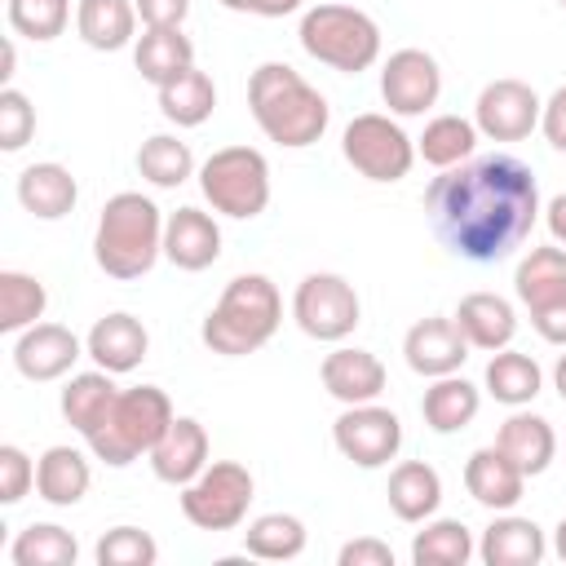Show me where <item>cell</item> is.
I'll list each match as a JSON object with an SVG mask.
<instances>
[{
    "label": "cell",
    "instance_id": "obj_1",
    "mask_svg": "<svg viewBox=\"0 0 566 566\" xmlns=\"http://www.w3.org/2000/svg\"><path fill=\"white\" fill-rule=\"evenodd\" d=\"M424 212L451 256L495 265L531 239L544 203L531 164L495 150L442 168L424 190Z\"/></svg>",
    "mask_w": 566,
    "mask_h": 566
},
{
    "label": "cell",
    "instance_id": "obj_2",
    "mask_svg": "<svg viewBox=\"0 0 566 566\" xmlns=\"http://www.w3.org/2000/svg\"><path fill=\"white\" fill-rule=\"evenodd\" d=\"M248 111L256 128L283 150L314 146L332 124L327 97L287 62H261L248 75Z\"/></svg>",
    "mask_w": 566,
    "mask_h": 566
},
{
    "label": "cell",
    "instance_id": "obj_3",
    "mask_svg": "<svg viewBox=\"0 0 566 566\" xmlns=\"http://www.w3.org/2000/svg\"><path fill=\"white\" fill-rule=\"evenodd\" d=\"M164 212L142 190H119L102 203L97 230H93V261L106 279L133 283L155 270L164 256Z\"/></svg>",
    "mask_w": 566,
    "mask_h": 566
},
{
    "label": "cell",
    "instance_id": "obj_4",
    "mask_svg": "<svg viewBox=\"0 0 566 566\" xmlns=\"http://www.w3.org/2000/svg\"><path fill=\"white\" fill-rule=\"evenodd\" d=\"M283 323V296L274 287V279L265 274H234L217 305L203 314V345L221 358H243V354H256Z\"/></svg>",
    "mask_w": 566,
    "mask_h": 566
},
{
    "label": "cell",
    "instance_id": "obj_5",
    "mask_svg": "<svg viewBox=\"0 0 566 566\" xmlns=\"http://www.w3.org/2000/svg\"><path fill=\"white\" fill-rule=\"evenodd\" d=\"M177 420L172 411V398L159 389V385H133V389H119L106 420L84 438L93 460L111 464V469H124L142 455H150V447L168 433V424Z\"/></svg>",
    "mask_w": 566,
    "mask_h": 566
},
{
    "label": "cell",
    "instance_id": "obj_6",
    "mask_svg": "<svg viewBox=\"0 0 566 566\" xmlns=\"http://www.w3.org/2000/svg\"><path fill=\"white\" fill-rule=\"evenodd\" d=\"M301 49L340 71V75H358V71H371L380 62V27L371 13L354 9V4H340V0H323L314 9L301 13Z\"/></svg>",
    "mask_w": 566,
    "mask_h": 566
},
{
    "label": "cell",
    "instance_id": "obj_7",
    "mask_svg": "<svg viewBox=\"0 0 566 566\" xmlns=\"http://www.w3.org/2000/svg\"><path fill=\"white\" fill-rule=\"evenodd\" d=\"M199 190L212 212L252 221L270 208V159L256 146H221L199 164Z\"/></svg>",
    "mask_w": 566,
    "mask_h": 566
},
{
    "label": "cell",
    "instance_id": "obj_8",
    "mask_svg": "<svg viewBox=\"0 0 566 566\" xmlns=\"http://www.w3.org/2000/svg\"><path fill=\"white\" fill-rule=\"evenodd\" d=\"M340 155L345 164L367 177V181H402L411 172V164L420 159L416 155V137H407V128L394 119V115H380V111H363L345 124L340 133Z\"/></svg>",
    "mask_w": 566,
    "mask_h": 566
},
{
    "label": "cell",
    "instance_id": "obj_9",
    "mask_svg": "<svg viewBox=\"0 0 566 566\" xmlns=\"http://www.w3.org/2000/svg\"><path fill=\"white\" fill-rule=\"evenodd\" d=\"M256 482L239 460H208V469L181 486V517L195 531H234L252 509Z\"/></svg>",
    "mask_w": 566,
    "mask_h": 566
},
{
    "label": "cell",
    "instance_id": "obj_10",
    "mask_svg": "<svg viewBox=\"0 0 566 566\" xmlns=\"http://www.w3.org/2000/svg\"><path fill=\"white\" fill-rule=\"evenodd\" d=\"M292 318L310 340L340 345L358 323H363V301L345 274L314 270L296 283L292 292Z\"/></svg>",
    "mask_w": 566,
    "mask_h": 566
},
{
    "label": "cell",
    "instance_id": "obj_11",
    "mask_svg": "<svg viewBox=\"0 0 566 566\" xmlns=\"http://www.w3.org/2000/svg\"><path fill=\"white\" fill-rule=\"evenodd\" d=\"M332 442L349 464L385 469L402 451V420L380 402H358L332 420Z\"/></svg>",
    "mask_w": 566,
    "mask_h": 566
},
{
    "label": "cell",
    "instance_id": "obj_12",
    "mask_svg": "<svg viewBox=\"0 0 566 566\" xmlns=\"http://www.w3.org/2000/svg\"><path fill=\"white\" fill-rule=\"evenodd\" d=\"M539 111H544V97L526 80L504 75V80L482 84L473 102V124L491 142H522L539 128Z\"/></svg>",
    "mask_w": 566,
    "mask_h": 566
},
{
    "label": "cell",
    "instance_id": "obj_13",
    "mask_svg": "<svg viewBox=\"0 0 566 566\" xmlns=\"http://www.w3.org/2000/svg\"><path fill=\"white\" fill-rule=\"evenodd\" d=\"M380 97L389 115H424L442 97V66L424 49H394L380 66Z\"/></svg>",
    "mask_w": 566,
    "mask_h": 566
},
{
    "label": "cell",
    "instance_id": "obj_14",
    "mask_svg": "<svg viewBox=\"0 0 566 566\" xmlns=\"http://www.w3.org/2000/svg\"><path fill=\"white\" fill-rule=\"evenodd\" d=\"M84 340L66 327V323H31L27 332L13 336V367L18 376L35 380V385H49V380H62L71 376V367L84 358Z\"/></svg>",
    "mask_w": 566,
    "mask_h": 566
},
{
    "label": "cell",
    "instance_id": "obj_15",
    "mask_svg": "<svg viewBox=\"0 0 566 566\" xmlns=\"http://www.w3.org/2000/svg\"><path fill=\"white\" fill-rule=\"evenodd\" d=\"M469 349H473V345L464 340L460 323H455V318H442V314H429V318L411 323L407 336H402V358H407V367H411L416 376H424V380L460 371L464 358H469Z\"/></svg>",
    "mask_w": 566,
    "mask_h": 566
},
{
    "label": "cell",
    "instance_id": "obj_16",
    "mask_svg": "<svg viewBox=\"0 0 566 566\" xmlns=\"http://www.w3.org/2000/svg\"><path fill=\"white\" fill-rule=\"evenodd\" d=\"M208 455H212V442H208V429L195 420V416H177L168 424V433L150 447V473L168 486H186L195 482L203 469H208Z\"/></svg>",
    "mask_w": 566,
    "mask_h": 566
},
{
    "label": "cell",
    "instance_id": "obj_17",
    "mask_svg": "<svg viewBox=\"0 0 566 566\" xmlns=\"http://www.w3.org/2000/svg\"><path fill=\"white\" fill-rule=\"evenodd\" d=\"M84 349H88V358H93L102 371L124 376V371H133V367L146 363V354H150V332H146L142 318L115 310V314H102V318L88 327Z\"/></svg>",
    "mask_w": 566,
    "mask_h": 566
},
{
    "label": "cell",
    "instance_id": "obj_18",
    "mask_svg": "<svg viewBox=\"0 0 566 566\" xmlns=\"http://www.w3.org/2000/svg\"><path fill=\"white\" fill-rule=\"evenodd\" d=\"M164 256L177 270H186V274L208 270L221 256V226H217V217L203 212V208H190V203L168 212V221H164Z\"/></svg>",
    "mask_w": 566,
    "mask_h": 566
},
{
    "label": "cell",
    "instance_id": "obj_19",
    "mask_svg": "<svg viewBox=\"0 0 566 566\" xmlns=\"http://www.w3.org/2000/svg\"><path fill=\"white\" fill-rule=\"evenodd\" d=\"M318 376H323V389H327L336 402H345V407L376 402V398L385 394V380H389L385 363H380L371 349H354V345H336V349L323 358Z\"/></svg>",
    "mask_w": 566,
    "mask_h": 566
},
{
    "label": "cell",
    "instance_id": "obj_20",
    "mask_svg": "<svg viewBox=\"0 0 566 566\" xmlns=\"http://www.w3.org/2000/svg\"><path fill=\"white\" fill-rule=\"evenodd\" d=\"M464 491L473 495V504H482L491 513H509V509H517V500L526 491V473L491 442L464 460Z\"/></svg>",
    "mask_w": 566,
    "mask_h": 566
},
{
    "label": "cell",
    "instance_id": "obj_21",
    "mask_svg": "<svg viewBox=\"0 0 566 566\" xmlns=\"http://www.w3.org/2000/svg\"><path fill=\"white\" fill-rule=\"evenodd\" d=\"M478 557L486 566H539L548 557V539H544V526L535 517H522V513H495L491 526L482 531L478 539Z\"/></svg>",
    "mask_w": 566,
    "mask_h": 566
},
{
    "label": "cell",
    "instance_id": "obj_22",
    "mask_svg": "<svg viewBox=\"0 0 566 566\" xmlns=\"http://www.w3.org/2000/svg\"><path fill=\"white\" fill-rule=\"evenodd\" d=\"M451 318L460 323L464 340L473 349H486V354L513 345V336H517V310L500 292H469V296H460Z\"/></svg>",
    "mask_w": 566,
    "mask_h": 566
},
{
    "label": "cell",
    "instance_id": "obj_23",
    "mask_svg": "<svg viewBox=\"0 0 566 566\" xmlns=\"http://www.w3.org/2000/svg\"><path fill=\"white\" fill-rule=\"evenodd\" d=\"M495 447L526 473V478H539L553 460H557V433L553 424L539 416V411H526V407H513V416L500 424L495 433Z\"/></svg>",
    "mask_w": 566,
    "mask_h": 566
},
{
    "label": "cell",
    "instance_id": "obj_24",
    "mask_svg": "<svg viewBox=\"0 0 566 566\" xmlns=\"http://www.w3.org/2000/svg\"><path fill=\"white\" fill-rule=\"evenodd\" d=\"M75 199H80V186L66 164L44 159V164H27L18 172V203L35 221H62L75 208Z\"/></svg>",
    "mask_w": 566,
    "mask_h": 566
},
{
    "label": "cell",
    "instance_id": "obj_25",
    "mask_svg": "<svg viewBox=\"0 0 566 566\" xmlns=\"http://www.w3.org/2000/svg\"><path fill=\"white\" fill-rule=\"evenodd\" d=\"M93 486V469H88V455L80 447H49L40 460H35V495L53 509H71L88 495Z\"/></svg>",
    "mask_w": 566,
    "mask_h": 566
},
{
    "label": "cell",
    "instance_id": "obj_26",
    "mask_svg": "<svg viewBox=\"0 0 566 566\" xmlns=\"http://www.w3.org/2000/svg\"><path fill=\"white\" fill-rule=\"evenodd\" d=\"M385 500H389V513L398 522H429L442 504V478L433 464L424 460H398L389 469V486H385Z\"/></svg>",
    "mask_w": 566,
    "mask_h": 566
},
{
    "label": "cell",
    "instance_id": "obj_27",
    "mask_svg": "<svg viewBox=\"0 0 566 566\" xmlns=\"http://www.w3.org/2000/svg\"><path fill=\"white\" fill-rule=\"evenodd\" d=\"M478 411H482V389L473 380H464L460 371L433 376L420 398V416L433 433H460L478 420Z\"/></svg>",
    "mask_w": 566,
    "mask_h": 566
},
{
    "label": "cell",
    "instance_id": "obj_28",
    "mask_svg": "<svg viewBox=\"0 0 566 566\" xmlns=\"http://www.w3.org/2000/svg\"><path fill=\"white\" fill-rule=\"evenodd\" d=\"M137 4L133 0H80L75 4V31L97 53H119L137 44Z\"/></svg>",
    "mask_w": 566,
    "mask_h": 566
},
{
    "label": "cell",
    "instance_id": "obj_29",
    "mask_svg": "<svg viewBox=\"0 0 566 566\" xmlns=\"http://www.w3.org/2000/svg\"><path fill=\"white\" fill-rule=\"evenodd\" d=\"M482 389L504 407H531L539 398V389H544V371H539V363L531 354L504 345V349L491 354V363L482 371Z\"/></svg>",
    "mask_w": 566,
    "mask_h": 566
},
{
    "label": "cell",
    "instance_id": "obj_30",
    "mask_svg": "<svg viewBox=\"0 0 566 566\" xmlns=\"http://www.w3.org/2000/svg\"><path fill=\"white\" fill-rule=\"evenodd\" d=\"M115 394H119V385H115L111 371H102V367H93V371H75V376L62 385V398H57L62 420H66L80 438H88V433L106 420Z\"/></svg>",
    "mask_w": 566,
    "mask_h": 566
},
{
    "label": "cell",
    "instance_id": "obj_31",
    "mask_svg": "<svg viewBox=\"0 0 566 566\" xmlns=\"http://www.w3.org/2000/svg\"><path fill=\"white\" fill-rule=\"evenodd\" d=\"M133 62L142 71V80H150L155 88L168 84L172 75L195 66V44L181 27H146L133 44Z\"/></svg>",
    "mask_w": 566,
    "mask_h": 566
},
{
    "label": "cell",
    "instance_id": "obj_32",
    "mask_svg": "<svg viewBox=\"0 0 566 566\" xmlns=\"http://www.w3.org/2000/svg\"><path fill=\"white\" fill-rule=\"evenodd\" d=\"M513 296L535 310V305H548V301H562L566 296V248L562 243H539L531 248L517 270H513Z\"/></svg>",
    "mask_w": 566,
    "mask_h": 566
},
{
    "label": "cell",
    "instance_id": "obj_33",
    "mask_svg": "<svg viewBox=\"0 0 566 566\" xmlns=\"http://www.w3.org/2000/svg\"><path fill=\"white\" fill-rule=\"evenodd\" d=\"M217 111V84L208 71L190 66L181 75H172L168 84H159V115L177 128H199L208 124V115Z\"/></svg>",
    "mask_w": 566,
    "mask_h": 566
},
{
    "label": "cell",
    "instance_id": "obj_34",
    "mask_svg": "<svg viewBox=\"0 0 566 566\" xmlns=\"http://www.w3.org/2000/svg\"><path fill=\"white\" fill-rule=\"evenodd\" d=\"M478 557V539L460 517H429L424 531L411 535V566H469Z\"/></svg>",
    "mask_w": 566,
    "mask_h": 566
},
{
    "label": "cell",
    "instance_id": "obj_35",
    "mask_svg": "<svg viewBox=\"0 0 566 566\" xmlns=\"http://www.w3.org/2000/svg\"><path fill=\"white\" fill-rule=\"evenodd\" d=\"M478 124L473 119H464V115H433L429 124H424V133L416 137V155L429 164V168H455V164H464V159H473L478 155Z\"/></svg>",
    "mask_w": 566,
    "mask_h": 566
},
{
    "label": "cell",
    "instance_id": "obj_36",
    "mask_svg": "<svg viewBox=\"0 0 566 566\" xmlns=\"http://www.w3.org/2000/svg\"><path fill=\"white\" fill-rule=\"evenodd\" d=\"M137 172H142V181H150L155 190H177V186L190 181L199 168H195L190 146H186L177 133H150V137L137 146Z\"/></svg>",
    "mask_w": 566,
    "mask_h": 566
},
{
    "label": "cell",
    "instance_id": "obj_37",
    "mask_svg": "<svg viewBox=\"0 0 566 566\" xmlns=\"http://www.w3.org/2000/svg\"><path fill=\"white\" fill-rule=\"evenodd\" d=\"M305 522L296 513H261L243 531V553L256 562H292L305 553Z\"/></svg>",
    "mask_w": 566,
    "mask_h": 566
},
{
    "label": "cell",
    "instance_id": "obj_38",
    "mask_svg": "<svg viewBox=\"0 0 566 566\" xmlns=\"http://www.w3.org/2000/svg\"><path fill=\"white\" fill-rule=\"evenodd\" d=\"M75 557H80V539L57 522H31L9 544L13 566H75Z\"/></svg>",
    "mask_w": 566,
    "mask_h": 566
},
{
    "label": "cell",
    "instance_id": "obj_39",
    "mask_svg": "<svg viewBox=\"0 0 566 566\" xmlns=\"http://www.w3.org/2000/svg\"><path fill=\"white\" fill-rule=\"evenodd\" d=\"M49 310V292L27 270H0V332L18 336L31 323H40Z\"/></svg>",
    "mask_w": 566,
    "mask_h": 566
},
{
    "label": "cell",
    "instance_id": "obj_40",
    "mask_svg": "<svg viewBox=\"0 0 566 566\" xmlns=\"http://www.w3.org/2000/svg\"><path fill=\"white\" fill-rule=\"evenodd\" d=\"M4 18H9V31L13 35L35 40V44H49V40H57L66 31L71 0H9Z\"/></svg>",
    "mask_w": 566,
    "mask_h": 566
},
{
    "label": "cell",
    "instance_id": "obj_41",
    "mask_svg": "<svg viewBox=\"0 0 566 566\" xmlns=\"http://www.w3.org/2000/svg\"><path fill=\"white\" fill-rule=\"evenodd\" d=\"M93 557H97V566H155L159 562V544L142 526H111L97 539Z\"/></svg>",
    "mask_w": 566,
    "mask_h": 566
},
{
    "label": "cell",
    "instance_id": "obj_42",
    "mask_svg": "<svg viewBox=\"0 0 566 566\" xmlns=\"http://www.w3.org/2000/svg\"><path fill=\"white\" fill-rule=\"evenodd\" d=\"M31 137H35V106H31V97H27L22 88L4 84V88H0V150L13 155V150H22Z\"/></svg>",
    "mask_w": 566,
    "mask_h": 566
},
{
    "label": "cell",
    "instance_id": "obj_43",
    "mask_svg": "<svg viewBox=\"0 0 566 566\" xmlns=\"http://www.w3.org/2000/svg\"><path fill=\"white\" fill-rule=\"evenodd\" d=\"M31 486H35V460L18 442H4L0 447V504L27 500Z\"/></svg>",
    "mask_w": 566,
    "mask_h": 566
},
{
    "label": "cell",
    "instance_id": "obj_44",
    "mask_svg": "<svg viewBox=\"0 0 566 566\" xmlns=\"http://www.w3.org/2000/svg\"><path fill=\"white\" fill-rule=\"evenodd\" d=\"M336 566H394V548L376 535H358V539L340 544Z\"/></svg>",
    "mask_w": 566,
    "mask_h": 566
},
{
    "label": "cell",
    "instance_id": "obj_45",
    "mask_svg": "<svg viewBox=\"0 0 566 566\" xmlns=\"http://www.w3.org/2000/svg\"><path fill=\"white\" fill-rule=\"evenodd\" d=\"M539 133H544V142H548L553 150H562V155H566V84H562V88H553V93L544 97Z\"/></svg>",
    "mask_w": 566,
    "mask_h": 566
},
{
    "label": "cell",
    "instance_id": "obj_46",
    "mask_svg": "<svg viewBox=\"0 0 566 566\" xmlns=\"http://www.w3.org/2000/svg\"><path fill=\"white\" fill-rule=\"evenodd\" d=\"M526 314H531V327L539 332V340L566 349V296L562 301H548V305H535Z\"/></svg>",
    "mask_w": 566,
    "mask_h": 566
},
{
    "label": "cell",
    "instance_id": "obj_47",
    "mask_svg": "<svg viewBox=\"0 0 566 566\" xmlns=\"http://www.w3.org/2000/svg\"><path fill=\"white\" fill-rule=\"evenodd\" d=\"M142 27H181L190 18V0H133Z\"/></svg>",
    "mask_w": 566,
    "mask_h": 566
},
{
    "label": "cell",
    "instance_id": "obj_48",
    "mask_svg": "<svg viewBox=\"0 0 566 566\" xmlns=\"http://www.w3.org/2000/svg\"><path fill=\"white\" fill-rule=\"evenodd\" d=\"M544 226H548L553 243H562V248H566V190H562V195H553V199L544 203Z\"/></svg>",
    "mask_w": 566,
    "mask_h": 566
},
{
    "label": "cell",
    "instance_id": "obj_49",
    "mask_svg": "<svg viewBox=\"0 0 566 566\" xmlns=\"http://www.w3.org/2000/svg\"><path fill=\"white\" fill-rule=\"evenodd\" d=\"M305 0H256V18H287L296 13Z\"/></svg>",
    "mask_w": 566,
    "mask_h": 566
},
{
    "label": "cell",
    "instance_id": "obj_50",
    "mask_svg": "<svg viewBox=\"0 0 566 566\" xmlns=\"http://www.w3.org/2000/svg\"><path fill=\"white\" fill-rule=\"evenodd\" d=\"M13 66H18V49H13V40H4V57H0V80L4 84L13 80Z\"/></svg>",
    "mask_w": 566,
    "mask_h": 566
},
{
    "label": "cell",
    "instance_id": "obj_51",
    "mask_svg": "<svg viewBox=\"0 0 566 566\" xmlns=\"http://www.w3.org/2000/svg\"><path fill=\"white\" fill-rule=\"evenodd\" d=\"M553 389L566 402V354H557V363H553Z\"/></svg>",
    "mask_w": 566,
    "mask_h": 566
},
{
    "label": "cell",
    "instance_id": "obj_52",
    "mask_svg": "<svg viewBox=\"0 0 566 566\" xmlns=\"http://www.w3.org/2000/svg\"><path fill=\"white\" fill-rule=\"evenodd\" d=\"M553 553H557V557L566 562V517H562V522L553 526Z\"/></svg>",
    "mask_w": 566,
    "mask_h": 566
},
{
    "label": "cell",
    "instance_id": "obj_53",
    "mask_svg": "<svg viewBox=\"0 0 566 566\" xmlns=\"http://www.w3.org/2000/svg\"><path fill=\"white\" fill-rule=\"evenodd\" d=\"M217 4L230 13H256V0H217Z\"/></svg>",
    "mask_w": 566,
    "mask_h": 566
},
{
    "label": "cell",
    "instance_id": "obj_54",
    "mask_svg": "<svg viewBox=\"0 0 566 566\" xmlns=\"http://www.w3.org/2000/svg\"><path fill=\"white\" fill-rule=\"evenodd\" d=\"M557 4H562V9H566V0H557Z\"/></svg>",
    "mask_w": 566,
    "mask_h": 566
}]
</instances>
